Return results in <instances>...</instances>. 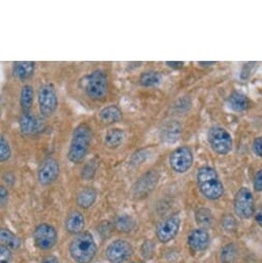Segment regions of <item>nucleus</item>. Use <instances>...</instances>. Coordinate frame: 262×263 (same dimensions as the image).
<instances>
[{
	"mask_svg": "<svg viewBox=\"0 0 262 263\" xmlns=\"http://www.w3.org/2000/svg\"><path fill=\"white\" fill-rule=\"evenodd\" d=\"M181 226V218L178 215L170 216L161 221L156 228L157 238L161 242H169L176 237Z\"/></svg>",
	"mask_w": 262,
	"mask_h": 263,
	"instance_id": "obj_12",
	"label": "nucleus"
},
{
	"mask_svg": "<svg viewBox=\"0 0 262 263\" xmlns=\"http://www.w3.org/2000/svg\"><path fill=\"white\" fill-rule=\"evenodd\" d=\"M188 245L195 252L205 250L210 245L209 232L203 228L192 230L188 235Z\"/></svg>",
	"mask_w": 262,
	"mask_h": 263,
	"instance_id": "obj_15",
	"label": "nucleus"
},
{
	"mask_svg": "<svg viewBox=\"0 0 262 263\" xmlns=\"http://www.w3.org/2000/svg\"><path fill=\"white\" fill-rule=\"evenodd\" d=\"M84 92L90 100H104L109 93V79L106 71L100 68L91 71L85 78Z\"/></svg>",
	"mask_w": 262,
	"mask_h": 263,
	"instance_id": "obj_3",
	"label": "nucleus"
},
{
	"mask_svg": "<svg viewBox=\"0 0 262 263\" xmlns=\"http://www.w3.org/2000/svg\"><path fill=\"white\" fill-rule=\"evenodd\" d=\"M33 239L35 246L39 249L50 250L56 245L58 233L52 225L43 223L35 227L33 232Z\"/></svg>",
	"mask_w": 262,
	"mask_h": 263,
	"instance_id": "obj_11",
	"label": "nucleus"
},
{
	"mask_svg": "<svg viewBox=\"0 0 262 263\" xmlns=\"http://www.w3.org/2000/svg\"><path fill=\"white\" fill-rule=\"evenodd\" d=\"M85 227V217L79 211L71 212L65 220V229L70 234H79L83 232Z\"/></svg>",
	"mask_w": 262,
	"mask_h": 263,
	"instance_id": "obj_18",
	"label": "nucleus"
},
{
	"mask_svg": "<svg viewBox=\"0 0 262 263\" xmlns=\"http://www.w3.org/2000/svg\"><path fill=\"white\" fill-rule=\"evenodd\" d=\"M162 74L156 70H148L140 76V84L146 88H152L158 86L162 82Z\"/></svg>",
	"mask_w": 262,
	"mask_h": 263,
	"instance_id": "obj_24",
	"label": "nucleus"
},
{
	"mask_svg": "<svg viewBox=\"0 0 262 263\" xmlns=\"http://www.w3.org/2000/svg\"><path fill=\"white\" fill-rule=\"evenodd\" d=\"M19 128L22 136L30 137L36 135L45 128L44 121L31 112H23L19 119Z\"/></svg>",
	"mask_w": 262,
	"mask_h": 263,
	"instance_id": "obj_13",
	"label": "nucleus"
},
{
	"mask_svg": "<svg viewBox=\"0 0 262 263\" xmlns=\"http://www.w3.org/2000/svg\"><path fill=\"white\" fill-rule=\"evenodd\" d=\"M60 172L59 161L54 157H47L38 168V181L42 186H50L58 179Z\"/></svg>",
	"mask_w": 262,
	"mask_h": 263,
	"instance_id": "obj_9",
	"label": "nucleus"
},
{
	"mask_svg": "<svg viewBox=\"0 0 262 263\" xmlns=\"http://www.w3.org/2000/svg\"><path fill=\"white\" fill-rule=\"evenodd\" d=\"M253 187H254L255 191L262 192V168L256 172V174L254 176Z\"/></svg>",
	"mask_w": 262,
	"mask_h": 263,
	"instance_id": "obj_33",
	"label": "nucleus"
},
{
	"mask_svg": "<svg viewBox=\"0 0 262 263\" xmlns=\"http://www.w3.org/2000/svg\"><path fill=\"white\" fill-rule=\"evenodd\" d=\"M13 260L12 250L0 247V263H11Z\"/></svg>",
	"mask_w": 262,
	"mask_h": 263,
	"instance_id": "obj_31",
	"label": "nucleus"
},
{
	"mask_svg": "<svg viewBox=\"0 0 262 263\" xmlns=\"http://www.w3.org/2000/svg\"><path fill=\"white\" fill-rule=\"evenodd\" d=\"M98 162L95 161V160H91L89 161L88 163H86L83 167V171H82V178L85 180V181H90L93 179V177L95 176L96 172H97V167H98Z\"/></svg>",
	"mask_w": 262,
	"mask_h": 263,
	"instance_id": "obj_29",
	"label": "nucleus"
},
{
	"mask_svg": "<svg viewBox=\"0 0 262 263\" xmlns=\"http://www.w3.org/2000/svg\"><path fill=\"white\" fill-rule=\"evenodd\" d=\"M13 156V149L5 135L0 133V163L8 162Z\"/></svg>",
	"mask_w": 262,
	"mask_h": 263,
	"instance_id": "obj_28",
	"label": "nucleus"
},
{
	"mask_svg": "<svg viewBox=\"0 0 262 263\" xmlns=\"http://www.w3.org/2000/svg\"><path fill=\"white\" fill-rule=\"evenodd\" d=\"M238 256V250L234 243H228L221 250L220 258L222 263H234Z\"/></svg>",
	"mask_w": 262,
	"mask_h": 263,
	"instance_id": "obj_27",
	"label": "nucleus"
},
{
	"mask_svg": "<svg viewBox=\"0 0 262 263\" xmlns=\"http://www.w3.org/2000/svg\"><path fill=\"white\" fill-rule=\"evenodd\" d=\"M208 141L212 150L219 155H227L232 150V137L223 127H212L209 130Z\"/></svg>",
	"mask_w": 262,
	"mask_h": 263,
	"instance_id": "obj_6",
	"label": "nucleus"
},
{
	"mask_svg": "<svg viewBox=\"0 0 262 263\" xmlns=\"http://www.w3.org/2000/svg\"><path fill=\"white\" fill-rule=\"evenodd\" d=\"M43 263H59V261H58L57 257H55L53 255H49L44 258Z\"/></svg>",
	"mask_w": 262,
	"mask_h": 263,
	"instance_id": "obj_37",
	"label": "nucleus"
},
{
	"mask_svg": "<svg viewBox=\"0 0 262 263\" xmlns=\"http://www.w3.org/2000/svg\"><path fill=\"white\" fill-rule=\"evenodd\" d=\"M125 138H126V135L124 130L120 128H111L105 134L103 139V144L105 148L115 150L122 146V144L125 141Z\"/></svg>",
	"mask_w": 262,
	"mask_h": 263,
	"instance_id": "obj_20",
	"label": "nucleus"
},
{
	"mask_svg": "<svg viewBox=\"0 0 262 263\" xmlns=\"http://www.w3.org/2000/svg\"><path fill=\"white\" fill-rule=\"evenodd\" d=\"M21 246V239L13 231L7 228H0V247L10 250H17Z\"/></svg>",
	"mask_w": 262,
	"mask_h": 263,
	"instance_id": "obj_22",
	"label": "nucleus"
},
{
	"mask_svg": "<svg viewBox=\"0 0 262 263\" xmlns=\"http://www.w3.org/2000/svg\"><path fill=\"white\" fill-rule=\"evenodd\" d=\"M193 160V153L189 147H179L170 156V166L177 174H186L192 167Z\"/></svg>",
	"mask_w": 262,
	"mask_h": 263,
	"instance_id": "obj_8",
	"label": "nucleus"
},
{
	"mask_svg": "<svg viewBox=\"0 0 262 263\" xmlns=\"http://www.w3.org/2000/svg\"><path fill=\"white\" fill-rule=\"evenodd\" d=\"M159 180V176L155 171H150L145 174L139 181L136 183L134 187L135 195L138 197H143L149 194L157 185Z\"/></svg>",
	"mask_w": 262,
	"mask_h": 263,
	"instance_id": "obj_14",
	"label": "nucleus"
},
{
	"mask_svg": "<svg viewBox=\"0 0 262 263\" xmlns=\"http://www.w3.org/2000/svg\"><path fill=\"white\" fill-rule=\"evenodd\" d=\"M92 140L93 130L90 124L82 122L76 126L67 150V159L71 164L79 165L84 162L90 152Z\"/></svg>",
	"mask_w": 262,
	"mask_h": 263,
	"instance_id": "obj_1",
	"label": "nucleus"
},
{
	"mask_svg": "<svg viewBox=\"0 0 262 263\" xmlns=\"http://www.w3.org/2000/svg\"><path fill=\"white\" fill-rule=\"evenodd\" d=\"M181 133V126L177 123H173L171 125H169L166 128H164L163 130V138L164 140H169V141H174L173 138L178 137Z\"/></svg>",
	"mask_w": 262,
	"mask_h": 263,
	"instance_id": "obj_30",
	"label": "nucleus"
},
{
	"mask_svg": "<svg viewBox=\"0 0 262 263\" xmlns=\"http://www.w3.org/2000/svg\"><path fill=\"white\" fill-rule=\"evenodd\" d=\"M195 220L196 223L203 229L210 227L213 224L214 217L212 212L207 208H200L195 213Z\"/></svg>",
	"mask_w": 262,
	"mask_h": 263,
	"instance_id": "obj_26",
	"label": "nucleus"
},
{
	"mask_svg": "<svg viewBox=\"0 0 262 263\" xmlns=\"http://www.w3.org/2000/svg\"><path fill=\"white\" fill-rule=\"evenodd\" d=\"M235 226H236V223H235V220L233 217L231 216H226L223 220V227L226 231H232L235 229Z\"/></svg>",
	"mask_w": 262,
	"mask_h": 263,
	"instance_id": "obj_35",
	"label": "nucleus"
},
{
	"mask_svg": "<svg viewBox=\"0 0 262 263\" xmlns=\"http://www.w3.org/2000/svg\"><path fill=\"white\" fill-rule=\"evenodd\" d=\"M97 251L96 242L90 232L77 234L69 245V253L78 263H90Z\"/></svg>",
	"mask_w": 262,
	"mask_h": 263,
	"instance_id": "obj_4",
	"label": "nucleus"
},
{
	"mask_svg": "<svg viewBox=\"0 0 262 263\" xmlns=\"http://www.w3.org/2000/svg\"><path fill=\"white\" fill-rule=\"evenodd\" d=\"M196 182L200 193L209 200H217L223 196L224 186L219 179L217 172L210 166L198 170Z\"/></svg>",
	"mask_w": 262,
	"mask_h": 263,
	"instance_id": "obj_2",
	"label": "nucleus"
},
{
	"mask_svg": "<svg viewBox=\"0 0 262 263\" xmlns=\"http://www.w3.org/2000/svg\"><path fill=\"white\" fill-rule=\"evenodd\" d=\"M233 208L234 213L241 219H249L254 215L255 201L249 188L242 187L236 192L234 196Z\"/></svg>",
	"mask_w": 262,
	"mask_h": 263,
	"instance_id": "obj_7",
	"label": "nucleus"
},
{
	"mask_svg": "<svg viewBox=\"0 0 262 263\" xmlns=\"http://www.w3.org/2000/svg\"><path fill=\"white\" fill-rule=\"evenodd\" d=\"M166 65L172 67V68H181L184 65V62H180V61H178V62H171V61H167Z\"/></svg>",
	"mask_w": 262,
	"mask_h": 263,
	"instance_id": "obj_38",
	"label": "nucleus"
},
{
	"mask_svg": "<svg viewBox=\"0 0 262 263\" xmlns=\"http://www.w3.org/2000/svg\"><path fill=\"white\" fill-rule=\"evenodd\" d=\"M9 198H10L9 189L4 185H0V208H5L8 204Z\"/></svg>",
	"mask_w": 262,
	"mask_h": 263,
	"instance_id": "obj_32",
	"label": "nucleus"
},
{
	"mask_svg": "<svg viewBox=\"0 0 262 263\" xmlns=\"http://www.w3.org/2000/svg\"><path fill=\"white\" fill-rule=\"evenodd\" d=\"M252 147H253V152L255 153V155L262 158V136L258 137L254 140Z\"/></svg>",
	"mask_w": 262,
	"mask_h": 263,
	"instance_id": "obj_34",
	"label": "nucleus"
},
{
	"mask_svg": "<svg viewBox=\"0 0 262 263\" xmlns=\"http://www.w3.org/2000/svg\"><path fill=\"white\" fill-rule=\"evenodd\" d=\"M115 227L120 232H130L136 227V221L128 215H121L115 222Z\"/></svg>",
	"mask_w": 262,
	"mask_h": 263,
	"instance_id": "obj_25",
	"label": "nucleus"
},
{
	"mask_svg": "<svg viewBox=\"0 0 262 263\" xmlns=\"http://www.w3.org/2000/svg\"><path fill=\"white\" fill-rule=\"evenodd\" d=\"M255 220H256L257 224L262 228V209H261V210H259V211L256 213Z\"/></svg>",
	"mask_w": 262,
	"mask_h": 263,
	"instance_id": "obj_39",
	"label": "nucleus"
},
{
	"mask_svg": "<svg viewBox=\"0 0 262 263\" xmlns=\"http://www.w3.org/2000/svg\"><path fill=\"white\" fill-rule=\"evenodd\" d=\"M36 63L33 61H18L12 66V73L15 79L21 82H27L35 72Z\"/></svg>",
	"mask_w": 262,
	"mask_h": 263,
	"instance_id": "obj_16",
	"label": "nucleus"
},
{
	"mask_svg": "<svg viewBox=\"0 0 262 263\" xmlns=\"http://www.w3.org/2000/svg\"><path fill=\"white\" fill-rule=\"evenodd\" d=\"M122 110L116 104H109L100 109L98 117L99 121L104 125H114L122 119Z\"/></svg>",
	"mask_w": 262,
	"mask_h": 263,
	"instance_id": "obj_17",
	"label": "nucleus"
},
{
	"mask_svg": "<svg viewBox=\"0 0 262 263\" xmlns=\"http://www.w3.org/2000/svg\"><path fill=\"white\" fill-rule=\"evenodd\" d=\"M249 98L240 92H233L227 99V104L229 108L236 112L246 110L249 106Z\"/></svg>",
	"mask_w": 262,
	"mask_h": 263,
	"instance_id": "obj_23",
	"label": "nucleus"
},
{
	"mask_svg": "<svg viewBox=\"0 0 262 263\" xmlns=\"http://www.w3.org/2000/svg\"><path fill=\"white\" fill-rule=\"evenodd\" d=\"M39 110L42 117L50 118L58 109L59 96L54 84L47 82L42 84L36 92Z\"/></svg>",
	"mask_w": 262,
	"mask_h": 263,
	"instance_id": "obj_5",
	"label": "nucleus"
},
{
	"mask_svg": "<svg viewBox=\"0 0 262 263\" xmlns=\"http://www.w3.org/2000/svg\"><path fill=\"white\" fill-rule=\"evenodd\" d=\"M97 198V191L93 187L83 188L77 195V204L82 209L91 208Z\"/></svg>",
	"mask_w": 262,
	"mask_h": 263,
	"instance_id": "obj_21",
	"label": "nucleus"
},
{
	"mask_svg": "<svg viewBox=\"0 0 262 263\" xmlns=\"http://www.w3.org/2000/svg\"><path fill=\"white\" fill-rule=\"evenodd\" d=\"M153 252H154V245L152 241H146L144 245H143V248H142V253H143V256L146 257V258H149L150 256L153 255Z\"/></svg>",
	"mask_w": 262,
	"mask_h": 263,
	"instance_id": "obj_36",
	"label": "nucleus"
},
{
	"mask_svg": "<svg viewBox=\"0 0 262 263\" xmlns=\"http://www.w3.org/2000/svg\"><path fill=\"white\" fill-rule=\"evenodd\" d=\"M133 254V245L124 239L114 240L105 251V257L110 263H123L127 261Z\"/></svg>",
	"mask_w": 262,
	"mask_h": 263,
	"instance_id": "obj_10",
	"label": "nucleus"
},
{
	"mask_svg": "<svg viewBox=\"0 0 262 263\" xmlns=\"http://www.w3.org/2000/svg\"><path fill=\"white\" fill-rule=\"evenodd\" d=\"M34 99H35L34 87L30 84L23 85L19 95V104L24 114L31 111L34 103Z\"/></svg>",
	"mask_w": 262,
	"mask_h": 263,
	"instance_id": "obj_19",
	"label": "nucleus"
}]
</instances>
